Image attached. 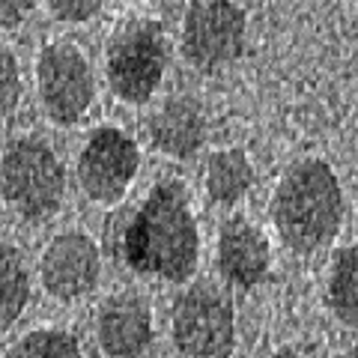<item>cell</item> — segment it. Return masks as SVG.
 <instances>
[{
  "label": "cell",
  "instance_id": "obj_17",
  "mask_svg": "<svg viewBox=\"0 0 358 358\" xmlns=\"http://www.w3.org/2000/svg\"><path fill=\"white\" fill-rule=\"evenodd\" d=\"M21 99V72L15 54L0 45V126L13 117Z\"/></svg>",
  "mask_w": 358,
  "mask_h": 358
},
{
  "label": "cell",
  "instance_id": "obj_19",
  "mask_svg": "<svg viewBox=\"0 0 358 358\" xmlns=\"http://www.w3.org/2000/svg\"><path fill=\"white\" fill-rule=\"evenodd\" d=\"M30 9H33V0H0V27L3 30L18 27L30 15Z\"/></svg>",
  "mask_w": 358,
  "mask_h": 358
},
{
  "label": "cell",
  "instance_id": "obj_13",
  "mask_svg": "<svg viewBox=\"0 0 358 358\" xmlns=\"http://www.w3.org/2000/svg\"><path fill=\"white\" fill-rule=\"evenodd\" d=\"M254 167L251 159L239 147H227L209 155L206 164V192L221 206H233L251 192Z\"/></svg>",
  "mask_w": 358,
  "mask_h": 358
},
{
  "label": "cell",
  "instance_id": "obj_3",
  "mask_svg": "<svg viewBox=\"0 0 358 358\" xmlns=\"http://www.w3.org/2000/svg\"><path fill=\"white\" fill-rule=\"evenodd\" d=\"M167 66L164 27L152 18L126 21L108 42L105 69L110 90L131 105L150 102Z\"/></svg>",
  "mask_w": 358,
  "mask_h": 358
},
{
  "label": "cell",
  "instance_id": "obj_20",
  "mask_svg": "<svg viewBox=\"0 0 358 358\" xmlns=\"http://www.w3.org/2000/svg\"><path fill=\"white\" fill-rule=\"evenodd\" d=\"M272 358H305V355H301V350H296L293 343H287V346H281V350H278Z\"/></svg>",
  "mask_w": 358,
  "mask_h": 358
},
{
  "label": "cell",
  "instance_id": "obj_2",
  "mask_svg": "<svg viewBox=\"0 0 358 358\" xmlns=\"http://www.w3.org/2000/svg\"><path fill=\"white\" fill-rule=\"evenodd\" d=\"M343 215V188L329 162L299 159L287 167L272 197V221L289 251L310 257L329 248Z\"/></svg>",
  "mask_w": 358,
  "mask_h": 358
},
{
  "label": "cell",
  "instance_id": "obj_12",
  "mask_svg": "<svg viewBox=\"0 0 358 358\" xmlns=\"http://www.w3.org/2000/svg\"><path fill=\"white\" fill-rule=\"evenodd\" d=\"M150 141L173 159H192L206 143V117L197 99L173 96L150 117Z\"/></svg>",
  "mask_w": 358,
  "mask_h": 358
},
{
  "label": "cell",
  "instance_id": "obj_23",
  "mask_svg": "<svg viewBox=\"0 0 358 358\" xmlns=\"http://www.w3.org/2000/svg\"><path fill=\"white\" fill-rule=\"evenodd\" d=\"M355 203H358V179H355Z\"/></svg>",
  "mask_w": 358,
  "mask_h": 358
},
{
  "label": "cell",
  "instance_id": "obj_16",
  "mask_svg": "<svg viewBox=\"0 0 358 358\" xmlns=\"http://www.w3.org/2000/svg\"><path fill=\"white\" fill-rule=\"evenodd\" d=\"M6 358H84L81 346L69 331L60 329H36L24 334Z\"/></svg>",
  "mask_w": 358,
  "mask_h": 358
},
{
  "label": "cell",
  "instance_id": "obj_1",
  "mask_svg": "<svg viewBox=\"0 0 358 358\" xmlns=\"http://www.w3.org/2000/svg\"><path fill=\"white\" fill-rule=\"evenodd\" d=\"M120 254L141 278L182 284L194 275L200 233L182 185L164 179L143 197V203L134 209L122 230Z\"/></svg>",
  "mask_w": 358,
  "mask_h": 358
},
{
  "label": "cell",
  "instance_id": "obj_10",
  "mask_svg": "<svg viewBox=\"0 0 358 358\" xmlns=\"http://www.w3.org/2000/svg\"><path fill=\"white\" fill-rule=\"evenodd\" d=\"M96 338L108 358H147L152 350V313L134 293L110 296L96 317Z\"/></svg>",
  "mask_w": 358,
  "mask_h": 358
},
{
  "label": "cell",
  "instance_id": "obj_8",
  "mask_svg": "<svg viewBox=\"0 0 358 358\" xmlns=\"http://www.w3.org/2000/svg\"><path fill=\"white\" fill-rule=\"evenodd\" d=\"M141 155L126 131L102 126L90 134L81 155H78V182L84 194L96 203H117L138 173Z\"/></svg>",
  "mask_w": 358,
  "mask_h": 358
},
{
  "label": "cell",
  "instance_id": "obj_22",
  "mask_svg": "<svg viewBox=\"0 0 358 358\" xmlns=\"http://www.w3.org/2000/svg\"><path fill=\"white\" fill-rule=\"evenodd\" d=\"M0 224H3V203H0Z\"/></svg>",
  "mask_w": 358,
  "mask_h": 358
},
{
  "label": "cell",
  "instance_id": "obj_4",
  "mask_svg": "<svg viewBox=\"0 0 358 358\" xmlns=\"http://www.w3.org/2000/svg\"><path fill=\"white\" fill-rule=\"evenodd\" d=\"M0 192L24 218L42 221L60 209L66 192L63 164L42 141H13L0 159Z\"/></svg>",
  "mask_w": 358,
  "mask_h": 358
},
{
  "label": "cell",
  "instance_id": "obj_11",
  "mask_svg": "<svg viewBox=\"0 0 358 358\" xmlns=\"http://www.w3.org/2000/svg\"><path fill=\"white\" fill-rule=\"evenodd\" d=\"M215 263L227 284L239 289L257 287L272 266V248H268L266 233L242 215L227 218L218 230Z\"/></svg>",
  "mask_w": 358,
  "mask_h": 358
},
{
  "label": "cell",
  "instance_id": "obj_7",
  "mask_svg": "<svg viewBox=\"0 0 358 358\" xmlns=\"http://www.w3.org/2000/svg\"><path fill=\"white\" fill-rule=\"evenodd\" d=\"M36 81L45 114L60 126L78 122L93 105V69L84 54L69 42L45 45L36 63Z\"/></svg>",
  "mask_w": 358,
  "mask_h": 358
},
{
  "label": "cell",
  "instance_id": "obj_6",
  "mask_svg": "<svg viewBox=\"0 0 358 358\" xmlns=\"http://www.w3.org/2000/svg\"><path fill=\"white\" fill-rule=\"evenodd\" d=\"M248 39V15L236 0H192L182 21V57L200 72L239 60Z\"/></svg>",
  "mask_w": 358,
  "mask_h": 358
},
{
  "label": "cell",
  "instance_id": "obj_5",
  "mask_svg": "<svg viewBox=\"0 0 358 358\" xmlns=\"http://www.w3.org/2000/svg\"><path fill=\"white\" fill-rule=\"evenodd\" d=\"M173 346L182 358H233L236 350V310L212 284H194L173 301Z\"/></svg>",
  "mask_w": 358,
  "mask_h": 358
},
{
  "label": "cell",
  "instance_id": "obj_21",
  "mask_svg": "<svg viewBox=\"0 0 358 358\" xmlns=\"http://www.w3.org/2000/svg\"><path fill=\"white\" fill-rule=\"evenodd\" d=\"M338 358H358V343H355V346H350V350H346V352H341Z\"/></svg>",
  "mask_w": 358,
  "mask_h": 358
},
{
  "label": "cell",
  "instance_id": "obj_15",
  "mask_svg": "<svg viewBox=\"0 0 358 358\" xmlns=\"http://www.w3.org/2000/svg\"><path fill=\"white\" fill-rule=\"evenodd\" d=\"M30 301V272L18 248L0 242V331L13 329Z\"/></svg>",
  "mask_w": 358,
  "mask_h": 358
},
{
  "label": "cell",
  "instance_id": "obj_18",
  "mask_svg": "<svg viewBox=\"0 0 358 358\" xmlns=\"http://www.w3.org/2000/svg\"><path fill=\"white\" fill-rule=\"evenodd\" d=\"M102 3L105 0H48L51 13L57 15L60 21H72V24L93 18L99 9H102Z\"/></svg>",
  "mask_w": 358,
  "mask_h": 358
},
{
  "label": "cell",
  "instance_id": "obj_9",
  "mask_svg": "<svg viewBox=\"0 0 358 358\" xmlns=\"http://www.w3.org/2000/svg\"><path fill=\"white\" fill-rule=\"evenodd\" d=\"M99 268L102 260H99L96 242L87 233L69 230L48 242L39 263V278L48 296L75 301L99 284Z\"/></svg>",
  "mask_w": 358,
  "mask_h": 358
},
{
  "label": "cell",
  "instance_id": "obj_14",
  "mask_svg": "<svg viewBox=\"0 0 358 358\" xmlns=\"http://www.w3.org/2000/svg\"><path fill=\"white\" fill-rule=\"evenodd\" d=\"M326 305L341 326L358 329V242L334 254L326 284Z\"/></svg>",
  "mask_w": 358,
  "mask_h": 358
}]
</instances>
